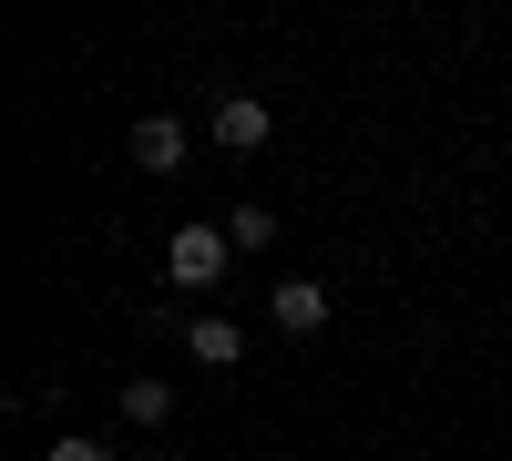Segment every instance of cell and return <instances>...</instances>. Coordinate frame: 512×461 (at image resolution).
I'll list each match as a JSON object with an SVG mask.
<instances>
[{
	"label": "cell",
	"instance_id": "cell-1",
	"mask_svg": "<svg viewBox=\"0 0 512 461\" xmlns=\"http://www.w3.org/2000/svg\"><path fill=\"white\" fill-rule=\"evenodd\" d=\"M226 267H236L226 226H175V236H164V277H175V287H216Z\"/></svg>",
	"mask_w": 512,
	"mask_h": 461
},
{
	"label": "cell",
	"instance_id": "cell-2",
	"mask_svg": "<svg viewBox=\"0 0 512 461\" xmlns=\"http://www.w3.org/2000/svg\"><path fill=\"white\" fill-rule=\"evenodd\" d=\"M205 134H216L226 154H267V144H277V113L256 103V93H216V113H205Z\"/></svg>",
	"mask_w": 512,
	"mask_h": 461
},
{
	"label": "cell",
	"instance_id": "cell-4",
	"mask_svg": "<svg viewBox=\"0 0 512 461\" xmlns=\"http://www.w3.org/2000/svg\"><path fill=\"white\" fill-rule=\"evenodd\" d=\"M175 339H185L195 369H236V359H246V328H236V318H185Z\"/></svg>",
	"mask_w": 512,
	"mask_h": 461
},
{
	"label": "cell",
	"instance_id": "cell-7",
	"mask_svg": "<svg viewBox=\"0 0 512 461\" xmlns=\"http://www.w3.org/2000/svg\"><path fill=\"white\" fill-rule=\"evenodd\" d=\"M277 236V205H236V216H226V246H236V257H246V246H267Z\"/></svg>",
	"mask_w": 512,
	"mask_h": 461
},
{
	"label": "cell",
	"instance_id": "cell-6",
	"mask_svg": "<svg viewBox=\"0 0 512 461\" xmlns=\"http://www.w3.org/2000/svg\"><path fill=\"white\" fill-rule=\"evenodd\" d=\"M113 410H123V421H134V431L154 441L164 421H175V390H164V380H154V369H134V380H123V400H113Z\"/></svg>",
	"mask_w": 512,
	"mask_h": 461
},
{
	"label": "cell",
	"instance_id": "cell-5",
	"mask_svg": "<svg viewBox=\"0 0 512 461\" xmlns=\"http://www.w3.org/2000/svg\"><path fill=\"white\" fill-rule=\"evenodd\" d=\"M134 164H144V175H185V123L175 113H144L134 123Z\"/></svg>",
	"mask_w": 512,
	"mask_h": 461
},
{
	"label": "cell",
	"instance_id": "cell-3",
	"mask_svg": "<svg viewBox=\"0 0 512 461\" xmlns=\"http://www.w3.org/2000/svg\"><path fill=\"white\" fill-rule=\"evenodd\" d=\"M277 328H287V339H318V328H328V287L318 277H277Z\"/></svg>",
	"mask_w": 512,
	"mask_h": 461
},
{
	"label": "cell",
	"instance_id": "cell-8",
	"mask_svg": "<svg viewBox=\"0 0 512 461\" xmlns=\"http://www.w3.org/2000/svg\"><path fill=\"white\" fill-rule=\"evenodd\" d=\"M41 461H113V451H103L93 431H62V441H52V451H41Z\"/></svg>",
	"mask_w": 512,
	"mask_h": 461
}]
</instances>
